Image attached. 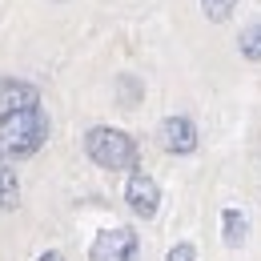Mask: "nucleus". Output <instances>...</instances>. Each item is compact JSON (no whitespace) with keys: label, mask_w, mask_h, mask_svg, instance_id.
Listing matches in <instances>:
<instances>
[{"label":"nucleus","mask_w":261,"mask_h":261,"mask_svg":"<svg viewBox=\"0 0 261 261\" xmlns=\"http://www.w3.org/2000/svg\"><path fill=\"white\" fill-rule=\"evenodd\" d=\"M44 141H48V113L40 105L0 121V157H8V161L33 157Z\"/></svg>","instance_id":"f257e3e1"},{"label":"nucleus","mask_w":261,"mask_h":261,"mask_svg":"<svg viewBox=\"0 0 261 261\" xmlns=\"http://www.w3.org/2000/svg\"><path fill=\"white\" fill-rule=\"evenodd\" d=\"M85 153L93 157V165L113 169V173L137 169V141H133L129 133H121V129H109V125L89 129V137H85Z\"/></svg>","instance_id":"f03ea898"},{"label":"nucleus","mask_w":261,"mask_h":261,"mask_svg":"<svg viewBox=\"0 0 261 261\" xmlns=\"http://www.w3.org/2000/svg\"><path fill=\"white\" fill-rule=\"evenodd\" d=\"M137 257H141V241L129 225L97 233V241L89 249V261H137Z\"/></svg>","instance_id":"7ed1b4c3"},{"label":"nucleus","mask_w":261,"mask_h":261,"mask_svg":"<svg viewBox=\"0 0 261 261\" xmlns=\"http://www.w3.org/2000/svg\"><path fill=\"white\" fill-rule=\"evenodd\" d=\"M125 201H129L133 217H157V209H161V189H157V181L149 177V173H133L129 185H125Z\"/></svg>","instance_id":"20e7f679"},{"label":"nucleus","mask_w":261,"mask_h":261,"mask_svg":"<svg viewBox=\"0 0 261 261\" xmlns=\"http://www.w3.org/2000/svg\"><path fill=\"white\" fill-rule=\"evenodd\" d=\"M161 149L165 153H177V157L193 153L197 149V125L189 117H165L161 121Z\"/></svg>","instance_id":"39448f33"},{"label":"nucleus","mask_w":261,"mask_h":261,"mask_svg":"<svg viewBox=\"0 0 261 261\" xmlns=\"http://www.w3.org/2000/svg\"><path fill=\"white\" fill-rule=\"evenodd\" d=\"M36 89L29 81H0V121L12 117V113H24V109H36Z\"/></svg>","instance_id":"423d86ee"},{"label":"nucleus","mask_w":261,"mask_h":261,"mask_svg":"<svg viewBox=\"0 0 261 261\" xmlns=\"http://www.w3.org/2000/svg\"><path fill=\"white\" fill-rule=\"evenodd\" d=\"M16 201H20L16 169L8 165V157H0V209H16Z\"/></svg>","instance_id":"0eeeda50"},{"label":"nucleus","mask_w":261,"mask_h":261,"mask_svg":"<svg viewBox=\"0 0 261 261\" xmlns=\"http://www.w3.org/2000/svg\"><path fill=\"white\" fill-rule=\"evenodd\" d=\"M221 229H225V245H229V249H237V245L245 241V229H249V221H245L237 209H225V213H221Z\"/></svg>","instance_id":"6e6552de"},{"label":"nucleus","mask_w":261,"mask_h":261,"mask_svg":"<svg viewBox=\"0 0 261 261\" xmlns=\"http://www.w3.org/2000/svg\"><path fill=\"white\" fill-rule=\"evenodd\" d=\"M241 57H245V61H261V20H253V24L241 33Z\"/></svg>","instance_id":"1a4fd4ad"},{"label":"nucleus","mask_w":261,"mask_h":261,"mask_svg":"<svg viewBox=\"0 0 261 261\" xmlns=\"http://www.w3.org/2000/svg\"><path fill=\"white\" fill-rule=\"evenodd\" d=\"M201 8H205L209 20H229V12L237 8V0H201Z\"/></svg>","instance_id":"9d476101"},{"label":"nucleus","mask_w":261,"mask_h":261,"mask_svg":"<svg viewBox=\"0 0 261 261\" xmlns=\"http://www.w3.org/2000/svg\"><path fill=\"white\" fill-rule=\"evenodd\" d=\"M169 261H197L193 245H189V241H181V245H173V249H169Z\"/></svg>","instance_id":"9b49d317"},{"label":"nucleus","mask_w":261,"mask_h":261,"mask_svg":"<svg viewBox=\"0 0 261 261\" xmlns=\"http://www.w3.org/2000/svg\"><path fill=\"white\" fill-rule=\"evenodd\" d=\"M36 261H65V257H61L57 249H48V253H40V257H36Z\"/></svg>","instance_id":"f8f14e48"}]
</instances>
